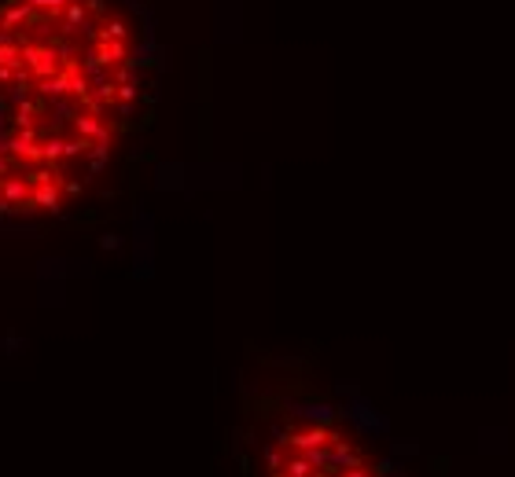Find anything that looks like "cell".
Listing matches in <instances>:
<instances>
[{
    "mask_svg": "<svg viewBox=\"0 0 515 477\" xmlns=\"http://www.w3.org/2000/svg\"><path fill=\"white\" fill-rule=\"evenodd\" d=\"M262 477H386L361 440L324 419L280 426L262 455Z\"/></svg>",
    "mask_w": 515,
    "mask_h": 477,
    "instance_id": "2",
    "label": "cell"
},
{
    "mask_svg": "<svg viewBox=\"0 0 515 477\" xmlns=\"http://www.w3.org/2000/svg\"><path fill=\"white\" fill-rule=\"evenodd\" d=\"M136 103L115 0L0 4V217H56L107 169Z\"/></svg>",
    "mask_w": 515,
    "mask_h": 477,
    "instance_id": "1",
    "label": "cell"
}]
</instances>
